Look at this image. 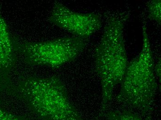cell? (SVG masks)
Wrapping results in <instances>:
<instances>
[{
    "label": "cell",
    "mask_w": 161,
    "mask_h": 120,
    "mask_svg": "<svg viewBox=\"0 0 161 120\" xmlns=\"http://www.w3.org/2000/svg\"><path fill=\"white\" fill-rule=\"evenodd\" d=\"M42 120H85L69 98L64 84L57 76L25 77L13 89Z\"/></svg>",
    "instance_id": "obj_1"
},
{
    "label": "cell",
    "mask_w": 161,
    "mask_h": 120,
    "mask_svg": "<svg viewBox=\"0 0 161 120\" xmlns=\"http://www.w3.org/2000/svg\"><path fill=\"white\" fill-rule=\"evenodd\" d=\"M125 20L118 16L110 19L95 50V66L102 86L99 117L106 112L115 86L121 82L128 65L124 39Z\"/></svg>",
    "instance_id": "obj_2"
},
{
    "label": "cell",
    "mask_w": 161,
    "mask_h": 120,
    "mask_svg": "<svg viewBox=\"0 0 161 120\" xmlns=\"http://www.w3.org/2000/svg\"><path fill=\"white\" fill-rule=\"evenodd\" d=\"M154 67L151 43L144 23L142 50L127 66L116 99L136 109L149 120L158 88Z\"/></svg>",
    "instance_id": "obj_3"
},
{
    "label": "cell",
    "mask_w": 161,
    "mask_h": 120,
    "mask_svg": "<svg viewBox=\"0 0 161 120\" xmlns=\"http://www.w3.org/2000/svg\"><path fill=\"white\" fill-rule=\"evenodd\" d=\"M18 57L29 66H46L57 69L75 60L86 47L85 39L64 37L39 42L13 38Z\"/></svg>",
    "instance_id": "obj_4"
},
{
    "label": "cell",
    "mask_w": 161,
    "mask_h": 120,
    "mask_svg": "<svg viewBox=\"0 0 161 120\" xmlns=\"http://www.w3.org/2000/svg\"><path fill=\"white\" fill-rule=\"evenodd\" d=\"M49 21L83 39H88L102 26L101 18L96 13L75 12L58 2L54 3Z\"/></svg>",
    "instance_id": "obj_5"
},
{
    "label": "cell",
    "mask_w": 161,
    "mask_h": 120,
    "mask_svg": "<svg viewBox=\"0 0 161 120\" xmlns=\"http://www.w3.org/2000/svg\"><path fill=\"white\" fill-rule=\"evenodd\" d=\"M13 38L5 20L0 15V87L10 86L9 75L17 61Z\"/></svg>",
    "instance_id": "obj_6"
},
{
    "label": "cell",
    "mask_w": 161,
    "mask_h": 120,
    "mask_svg": "<svg viewBox=\"0 0 161 120\" xmlns=\"http://www.w3.org/2000/svg\"><path fill=\"white\" fill-rule=\"evenodd\" d=\"M102 117H103L104 120H144L136 113L126 110L108 111Z\"/></svg>",
    "instance_id": "obj_7"
},
{
    "label": "cell",
    "mask_w": 161,
    "mask_h": 120,
    "mask_svg": "<svg viewBox=\"0 0 161 120\" xmlns=\"http://www.w3.org/2000/svg\"><path fill=\"white\" fill-rule=\"evenodd\" d=\"M161 0H153L148 2V17L160 24L161 22Z\"/></svg>",
    "instance_id": "obj_8"
},
{
    "label": "cell",
    "mask_w": 161,
    "mask_h": 120,
    "mask_svg": "<svg viewBox=\"0 0 161 120\" xmlns=\"http://www.w3.org/2000/svg\"><path fill=\"white\" fill-rule=\"evenodd\" d=\"M0 120H27L26 118L11 114L0 108Z\"/></svg>",
    "instance_id": "obj_9"
},
{
    "label": "cell",
    "mask_w": 161,
    "mask_h": 120,
    "mask_svg": "<svg viewBox=\"0 0 161 120\" xmlns=\"http://www.w3.org/2000/svg\"><path fill=\"white\" fill-rule=\"evenodd\" d=\"M155 73L158 77L160 80V82L161 83V59L158 61L156 66L154 67Z\"/></svg>",
    "instance_id": "obj_10"
}]
</instances>
